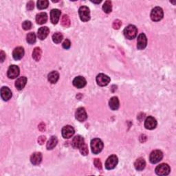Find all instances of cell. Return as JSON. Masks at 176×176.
<instances>
[{"mask_svg": "<svg viewBox=\"0 0 176 176\" xmlns=\"http://www.w3.org/2000/svg\"><path fill=\"white\" fill-rule=\"evenodd\" d=\"M118 162V158L115 155H112V156H109L105 162V168L107 170H112L114 169L116 165H117Z\"/></svg>", "mask_w": 176, "mask_h": 176, "instance_id": "obj_6", "label": "cell"}, {"mask_svg": "<svg viewBox=\"0 0 176 176\" xmlns=\"http://www.w3.org/2000/svg\"><path fill=\"white\" fill-rule=\"evenodd\" d=\"M59 79V74L56 71H52L48 74V80L51 83H56Z\"/></svg>", "mask_w": 176, "mask_h": 176, "instance_id": "obj_26", "label": "cell"}, {"mask_svg": "<svg viewBox=\"0 0 176 176\" xmlns=\"http://www.w3.org/2000/svg\"><path fill=\"white\" fill-rule=\"evenodd\" d=\"M147 44V39L146 35L144 33H141L139 35L137 39V47L139 50L145 49Z\"/></svg>", "mask_w": 176, "mask_h": 176, "instance_id": "obj_9", "label": "cell"}, {"mask_svg": "<svg viewBox=\"0 0 176 176\" xmlns=\"http://www.w3.org/2000/svg\"><path fill=\"white\" fill-rule=\"evenodd\" d=\"M63 38V36L61 32H56L52 35V40L55 43H59L61 42Z\"/></svg>", "mask_w": 176, "mask_h": 176, "instance_id": "obj_29", "label": "cell"}, {"mask_svg": "<svg viewBox=\"0 0 176 176\" xmlns=\"http://www.w3.org/2000/svg\"><path fill=\"white\" fill-rule=\"evenodd\" d=\"M49 2L47 0H39L37 2V7L40 10H43V9H46L48 6Z\"/></svg>", "mask_w": 176, "mask_h": 176, "instance_id": "obj_31", "label": "cell"}, {"mask_svg": "<svg viewBox=\"0 0 176 176\" xmlns=\"http://www.w3.org/2000/svg\"><path fill=\"white\" fill-rule=\"evenodd\" d=\"M171 169L167 164H161L156 168V173L158 175H167L169 174Z\"/></svg>", "mask_w": 176, "mask_h": 176, "instance_id": "obj_7", "label": "cell"}, {"mask_svg": "<svg viewBox=\"0 0 176 176\" xmlns=\"http://www.w3.org/2000/svg\"><path fill=\"white\" fill-rule=\"evenodd\" d=\"M50 33V30L47 27H41L38 30V37L41 40H43L46 39Z\"/></svg>", "mask_w": 176, "mask_h": 176, "instance_id": "obj_17", "label": "cell"}, {"mask_svg": "<svg viewBox=\"0 0 176 176\" xmlns=\"http://www.w3.org/2000/svg\"><path fill=\"white\" fill-rule=\"evenodd\" d=\"M79 149H80V152L81 153L82 155H83V156H87V155L88 154V145L85 144V143H84L81 147H80L79 148Z\"/></svg>", "mask_w": 176, "mask_h": 176, "instance_id": "obj_33", "label": "cell"}, {"mask_svg": "<svg viewBox=\"0 0 176 176\" xmlns=\"http://www.w3.org/2000/svg\"><path fill=\"white\" fill-rule=\"evenodd\" d=\"M94 163L95 166H96L98 169H100V170L102 169V163H101L100 160L99 159H98V158L95 159Z\"/></svg>", "mask_w": 176, "mask_h": 176, "instance_id": "obj_37", "label": "cell"}, {"mask_svg": "<svg viewBox=\"0 0 176 176\" xmlns=\"http://www.w3.org/2000/svg\"><path fill=\"white\" fill-rule=\"evenodd\" d=\"M42 160V154L39 152H36L32 155L31 157V161L32 165H39Z\"/></svg>", "mask_w": 176, "mask_h": 176, "instance_id": "obj_18", "label": "cell"}, {"mask_svg": "<svg viewBox=\"0 0 176 176\" xmlns=\"http://www.w3.org/2000/svg\"><path fill=\"white\" fill-rule=\"evenodd\" d=\"M84 143V139L82 136H76L74 137L72 141V145L74 148L79 149Z\"/></svg>", "mask_w": 176, "mask_h": 176, "instance_id": "obj_16", "label": "cell"}, {"mask_svg": "<svg viewBox=\"0 0 176 176\" xmlns=\"http://www.w3.org/2000/svg\"><path fill=\"white\" fill-rule=\"evenodd\" d=\"M27 83V78L25 76L20 77L15 82V87L18 90H22L24 88L25 85Z\"/></svg>", "mask_w": 176, "mask_h": 176, "instance_id": "obj_21", "label": "cell"}, {"mask_svg": "<svg viewBox=\"0 0 176 176\" xmlns=\"http://www.w3.org/2000/svg\"><path fill=\"white\" fill-rule=\"evenodd\" d=\"M1 96L3 100L7 101L12 97V92L10 89L7 87H3L1 89Z\"/></svg>", "mask_w": 176, "mask_h": 176, "instance_id": "obj_20", "label": "cell"}, {"mask_svg": "<svg viewBox=\"0 0 176 176\" xmlns=\"http://www.w3.org/2000/svg\"><path fill=\"white\" fill-rule=\"evenodd\" d=\"M61 16V11L58 9H53L50 13V19L53 24H56L58 23L59 18Z\"/></svg>", "mask_w": 176, "mask_h": 176, "instance_id": "obj_15", "label": "cell"}, {"mask_svg": "<svg viewBox=\"0 0 176 176\" xmlns=\"http://www.w3.org/2000/svg\"><path fill=\"white\" fill-rule=\"evenodd\" d=\"M75 117L76 120L80 122L85 121L88 118V115L85 109L83 107H79V108L77 109L75 113Z\"/></svg>", "mask_w": 176, "mask_h": 176, "instance_id": "obj_10", "label": "cell"}, {"mask_svg": "<svg viewBox=\"0 0 176 176\" xmlns=\"http://www.w3.org/2000/svg\"><path fill=\"white\" fill-rule=\"evenodd\" d=\"M61 25L63 27H65V28H68V27L70 26V19L69 17L64 14V15L61 18Z\"/></svg>", "mask_w": 176, "mask_h": 176, "instance_id": "obj_30", "label": "cell"}, {"mask_svg": "<svg viewBox=\"0 0 176 176\" xmlns=\"http://www.w3.org/2000/svg\"><path fill=\"white\" fill-rule=\"evenodd\" d=\"M41 55H42V52L40 47H35L32 52V58H33L35 61H39L41 59Z\"/></svg>", "mask_w": 176, "mask_h": 176, "instance_id": "obj_27", "label": "cell"}, {"mask_svg": "<svg viewBox=\"0 0 176 176\" xmlns=\"http://www.w3.org/2000/svg\"><path fill=\"white\" fill-rule=\"evenodd\" d=\"M121 25H122L121 21L119 20V19H116V20L114 21V22H113L112 26H113V28H114V29L118 30V29H119V28H121Z\"/></svg>", "mask_w": 176, "mask_h": 176, "instance_id": "obj_35", "label": "cell"}, {"mask_svg": "<svg viewBox=\"0 0 176 176\" xmlns=\"http://www.w3.org/2000/svg\"><path fill=\"white\" fill-rule=\"evenodd\" d=\"M163 158L162 152L160 150L153 151L150 154L149 160L152 164H156L162 160Z\"/></svg>", "mask_w": 176, "mask_h": 176, "instance_id": "obj_5", "label": "cell"}, {"mask_svg": "<svg viewBox=\"0 0 176 176\" xmlns=\"http://www.w3.org/2000/svg\"><path fill=\"white\" fill-rule=\"evenodd\" d=\"M24 55V50L22 47H17L14 50L13 52V56L15 60H20Z\"/></svg>", "mask_w": 176, "mask_h": 176, "instance_id": "obj_19", "label": "cell"}, {"mask_svg": "<svg viewBox=\"0 0 176 176\" xmlns=\"http://www.w3.org/2000/svg\"><path fill=\"white\" fill-rule=\"evenodd\" d=\"M32 27V23L30 21H25L24 22L22 23V28L25 31H28Z\"/></svg>", "mask_w": 176, "mask_h": 176, "instance_id": "obj_34", "label": "cell"}, {"mask_svg": "<svg viewBox=\"0 0 176 176\" xmlns=\"http://www.w3.org/2000/svg\"><path fill=\"white\" fill-rule=\"evenodd\" d=\"M109 105L110 108L112 110H117L119 108V106H120V103H119L118 97H112L111 99L109 100Z\"/></svg>", "mask_w": 176, "mask_h": 176, "instance_id": "obj_23", "label": "cell"}, {"mask_svg": "<svg viewBox=\"0 0 176 176\" xmlns=\"http://www.w3.org/2000/svg\"><path fill=\"white\" fill-rule=\"evenodd\" d=\"M157 126V121L156 118H154L152 116H149L145 121V127L146 129L152 130L155 129Z\"/></svg>", "mask_w": 176, "mask_h": 176, "instance_id": "obj_12", "label": "cell"}, {"mask_svg": "<svg viewBox=\"0 0 176 176\" xmlns=\"http://www.w3.org/2000/svg\"><path fill=\"white\" fill-rule=\"evenodd\" d=\"M74 134V129L70 125H66L62 129V136L64 138H70Z\"/></svg>", "mask_w": 176, "mask_h": 176, "instance_id": "obj_13", "label": "cell"}, {"mask_svg": "<svg viewBox=\"0 0 176 176\" xmlns=\"http://www.w3.org/2000/svg\"><path fill=\"white\" fill-rule=\"evenodd\" d=\"M91 149L94 154H98L103 150V142L99 138H94L91 141Z\"/></svg>", "mask_w": 176, "mask_h": 176, "instance_id": "obj_1", "label": "cell"}, {"mask_svg": "<svg viewBox=\"0 0 176 176\" xmlns=\"http://www.w3.org/2000/svg\"><path fill=\"white\" fill-rule=\"evenodd\" d=\"M57 142H58V140L57 138H56V137L52 136L47 143V145H46L47 149L48 150L52 149L55 148L56 146V145H57Z\"/></svg>", "mask_w": 176, "mask_h": 176, "instance_id": "obj_25", "label": "cell"}, {"mask_svg": "<svg viewBox=\"0 0 176 176\" xmlns=\"http://www.w3.org/2000/svg\"><path fill=\"white\" fill-rule=\"evenodd\" d=\"M8 77L9 79H15L19 74V68L15 65H12L8 70Z\"/></svg>", "mask_w": 176, "mask_h": 176, "instance_id": "obj_8", "label": "cell"}, {"mask_svg": "<svg viewBox=\"0 0 176 176\" xmlns=\"http://www.w3.org/2000/svg\"><path fill=\"white\" fill-rule=\"evenodd\" d=\"M0 56H1V62H3L6 58V55L4 51H1L0 52Z\"/></svg>", "mask_w": 176, "mask_h": 176, "instance_id": "obj_41", "label": "cell"}, {"mask_svg": "<svg viewBox=\"0 0 176 176\" xmlns=\"http://www.w3.org/2000/svg\"><path fill=\"white\" fill-rule=\"evenodd\" d=\"M164 13L162 9L160 7L154 8L151 10V18L154 22H159L163 18Z\"/></svg>", "mask_w": 176, "mask_h": 176, "instance_id": "obj_4", "label": "cell"}, {"mask_svg": "<svg viewBox=\"0 0 176 176\" xmlns=\"http://www.w3.org/2000/svg\"><path fill=\"white\" fill-rule=\"evenodd\" d=\"M71 46V42L69 39H65L63 43V47L65 49H69Z\"/></svg>", "mask_w": 176, "mask_h": 176, "instance_id": "obj_36", "label": "cell"}, {"mask_svg": "<svg viewBox=\"0 0 176 176\" xmlns=\"http://www.w3.org/2000/svg\"><path fill=\"white\" fill-rule=\"evenodd\" d=\"M34 8V2L32 1L29 2L28 4H27V9L29 10H31Z\"/></svg>", "mask_w": 176, "mask_h": 176, "instance_id": "obj_39", "label": "cell"}, {"mask_svg": "<svg viewBox=\"0 0 176 176\" xmlns=\"http://www.w3.org/2000/svg\"><path fill=\"white\" fill-rule=\"evenodd\" d=\"M138 33L137 28L133 25H129L124 30V35L128 39H133L135 38Z\"/></svg>", "mask_w": 176, "mask_h": 176, "instance_id": "obj_2", "label": "cell"}, {"mask_svg": "<svg viewBox=\"0 0 176 176\" xmlns=\"http://www.w3.org/2000/svg\"><path fill=\"white\" fill-rule=\"evenodd\" d=\"M36 21L38 24L42 25L43 23H46L47 21V15L46 13H41L38 14L37 17H36Z\"/></svg>", "mask_w": 176, "mask_h": 176, "instance_id": "obj_24", "label": "cell"}, {"mask_svg": "<svg viewBox=\"0 0 176 176\" xmlns=\"http://www.w3.org/2000/svg\"><path fill=\"white\" fill-rule=\"evenodd\" d=\"M145 166H146V162L142 158H140L137 159L135 163H134L135 169L136 170H138V171H142V170L145 169Z\"/></svg>", "mask_w": 176, "mask_h": 176, "instance_id": "obj_22", "label": "cell"}, {"mask_svg": "<svg viewBox=\"0 0 176 176\" xmlns=\"http://www.w3.org/2000/svg\"><path fill=\"white\" fill-rule=\"evenodd\" d=\"M103 10L107 14H109L111 13L112 10V2L110 1H106L105 2V4H104L103 6Z\"/></svg>", "mask_w": 176, "mask_h": 176, "instance_id": "obj_28", "label": "cell"}, {"mask_svg": "<svg viewBox=\"0 0 176 176\" xmlns=\"http://www.w3.org/2000/svg\"><path fill=\"white\" fill-rule=\"evenodd\" d=\"M96 82L98 85L103 87V86H106L109 84L110 82V78L105 74H99L96 77Z\"/></svg>", "mask_w": 176, "mask_h": 176, "instance_id": "obj_11", "label": "cell"}, {"mask_svg": "<svg viewBox=\"0 0 176 176\" xmlns=\"http://www.w3.org/2000/svg\"><path fill=\"white\" fill-rule=\"evenodd\" d=\"M46 141V137L44 136H41L39 138H38V142L39 145H43V143Z\"/></svg>", "mask_w": 176, "mask_h": 176, "instance_id": "obj_38", "label": "cell"}, {"mask_svg": "<svg viewBox=\"0 0 176 176\" xmlns=\"http://www.w3.org/2000/svg\"><path fill=\"white\" fill-rule=\"evenodd\" d=\"M27 42L30 44H33L36 42V35L34 32H30L26 37Z\"/></svg>", "mask_w": 176, "mask_h": 176, "instance_id": "obj_32", "label": "cell"}, {"mask_svg": "<svg viewBox=\"0 0 176 176\" xmlns=\"http://www.w3.org/2000/svg\"><path fill=\"white\" fill-rule=\"evenodd\" d=\"M79 17L82 22H88L90 19V11L87 6H81L79 10Z\"/></svg>", "mask_w": 176, "mask_h": 176, "instance_id": "obj_3", "label": "cell"}, {"mask_svg": "<svg viewBox=\"0 0 176 176\" xmlns=\"http://www.w3.org/2000/svg\"><path fill=\"white\" fill-rule=\"evenodd\" d=\"M39 129L40 131L43 132L45 129H46V125H45L44 123H41L39 125Z\"/></svg>", "mask_w": 176, "mask_h": 176, "instance_id": "obj_40", "label": "cell"}, {"mask_svg": "<svg viewBox=\"0 0 176 176\" xmlns=\"http://www.w3.org/2000/svg\"><path fill=\"white\" fill-rule=\"evenodd\" d=\"M86 83H87V81H86L84 77L83 76H77L76 77L75 79H74L73 80V85L75 86L76 88L80 89L83 88V87H85L86 85Z\"/></svg>", "mask_w": 176, "mask_h": 176, "instance_id": "obj_14", "label": "cell"}]
</instances>
